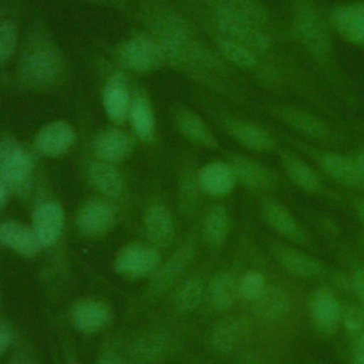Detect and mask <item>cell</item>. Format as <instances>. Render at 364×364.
<instances>
[{
  "instance_id": "obj_1",
  "label": "cell",
  "mask_w": 364,
  "mask_h": 364,
  "mask_svg": "<svg viewBox=\"0 0 364 364\" xmlns=\"http://www.w3.org/2000/svg\"><path fill=\"white\" fill-rule=\"evenodd\" d=\"M132 14L159 44L165 64L203 90L235 104L247 102L237 75L173 0H134Z\"/></svg>"
},
{
  "instance_id": "obj_2",
  "label": "cell",
  "mask_w": 364,
  "mask_h": 364,
  "mask_svg": "<svg viewBox=\"0 0 364 364\" xmlns=\"http://www.w3.org/2000/svg\"><path fill=\"white\" fill-rule=\"evenodd\" d=\"M70 73L68 58L53 28L36 18L21 40L11 87L18 92H55L67 85Z\"/></svg>"
},
{
  "instance_id": "obj_3",
  "label": "cell",
  "mask_w": 364,
  "mask_h": 364,
  "mask_svg": "<svg viewBox=\"0 0 364 364\" xmlns=\"http://www.w3.org/2000/svg\"><path fill=\"white\" fill-rule=\"evenodd\" d=\"M330 23L311 0H294L291 34L306 55L330 75L336 73V60Z\"/></svg>"
},
{
  "instance_id": "obj_4",
  "label": "cell",
  "mask_w": 364,
  "mask_h": 364,
  "mask_svg": "<svg viewBox=\"0 0 364 364\" xmlns=\"http://www.w3.org/2000/svg\"><path fill=\"white\" fill-rule=\"evenodd\" d=\"M114 58L125 73L149 74L165 67V57L158 41L144 31H132L114 48Z\"/></svg>"
},
{
  "instance_id": "obj_5",
  "label": "cell",
  "mask_w": 364,
  "mask_h": 364,
  "mask_svg": "<svg viewBox=\"0 0 364 364\" xmlns=\"http://www.w3.org/2000/svg\"><path fill=\"white\" fill-rule=\"evenodd\" d=\"M34 166L31 154L14 136L0 138V181L9 192L24 195L30 189Z\"/></svg>"
},
{
  "instance_id": "obj_6",
  "label": "cell",
  "mask_w": 364,
  "mask_h": 364,
  "mask_svg": "<svg viewBox=\"0 0 364 364\" xmlns=\"http://www.w3.org/2000/svg\"><path fill=\"white\" fill-rule=\"evenodd\" d=\"M202 104L220 128L239 145L253 152H269L274 149L276 142L273 136L260 125L216 108L208 98H202Z\"/></svg>"
},
{
  "instance_id": "obj_7",
  "label": "cell",
  "mask_w": 364,
  "mask_h": 364,
  "mask_svg": "<svg viewBox=\"0 0 364 364\" xmlns=\"http://www.w3.org/2000/svg\"><path fill=\"white\" fill-rule=\"evenodd\" d=\"M23 0H0V94L11 82L10 64L20 48Z\"/></svg>"
},
{
  "instance_id": "obj_8",
  "label": "cell",
  "mask_w": 364,
  "mask_h": 364,
  "mask_svg": "<svg viewBox=\"0 0 364 364\" xmlns=\"http://www.w3.org/2000/svg\"><path fill=\"white\" fill-rule=\"evenodd\" d=\"M102 107L114 125H122L128 119L131 105V88L125 71L118 68L111 73L102 87Z\"/></svg>"
},
{
  "instance_id": "obj_9",
  "label": "cell",
  "mask_w": 364,
  "mask_h": 364,
  "mask_svg": "<svg viewBox=\"0 0 364 364\" xmlns=\"http://www.w3.org/2000/svg\"><path fill=\"white\" fill-rule=\"evenodd\" d=\"M171 117L175 129L186 141L208 149H216L219 146V142L208 122L192 108L175 102L171 109Z\"/></svg>"
},
{
  "instance_id": "obj_10",
  "label": "cell",
  "mask_w": 364,
  "mask_h": 364,
  "mask_svg": "<svg viewBox=\"0 0 364 364\" xmlns=\"http://www.w3.org/2000/svg\"><path fill=\"white\" fill-rule=\"evenodd\" d=\"M75 138V129L70 122L64 119H55L44 124L36 132L33 148L41 156L57 158L67 154L73 148Z\"/></svg>"
},
{
  "instance_id": "obj_11",
  "label": "cell",
  "mask_w": 364,
  "mask_h": 364,
  "mask_svg": "<svg viewBox=\"0 0 364 364\" xmlns=\"http://www.w3.org/2000/svg\"><path fill=\"white\" fill-rule=\"evenodd\" d=\"M161 264L156 249L145 245H128L115 257V270L127 277H144L155 273Z\"/></svg>"
},
{
  "instance_id": "obj_12",
  "label": "cell",
  "mask_w": 364,
  "mask_h": 364,
  "mask_svg": "<svg viewBox=\"0 0 364 364\" xmlns=\"http://www.w3.org/2000/svg\"><path fill=\"white\" fill-rule=\"evenodd\" d=\"M270 112L286 127L301 134L303 136L316 141L330 139L331 131L327 127V124L321 118L309 111L290 105H273L270 108Z\"/></svg>"
},
{
  "instance_id": "obj_13",
  "label": "cell",
  "mask_w": 364,
  "mask_h": 364,
  "mask_svg": "<svg viewBox=\"0 0 364 364\" xmlns=\"http://www.w3.org/2000/svg\"><path fill=\"white\" fill-rule=\"evenodd\" d=\"M134 138L119 127H109L95 134L91 148L97 159L118 164L131 155L134 149Z\"/></svg>"
},
{
  "instance_id": "obj_14",
  "label": "cell",
  "mask_w": 364,
  "mask_h": 364,
  "mask_svg": "<svg viewBox=\"0 0 364 364\" xmlns=\"http://www.w3.org/2000/svg\"><path fill=\"white\" fill-rule=\"evenodd\" d=\"M328 23L341 38L364 47V1L337 6L331 11Z\"/></svg>"
},
{
  "instance_id": "obj_15",
  "label": "cell",
  "mask_w": 364,
  "mask_h": 364,
  "mask_svg": "<svg viewBox=\"0 0 364 364\" xmlns=\"http://www.w3.org/2000/svg\"><path fill=\"white\" fill-rule=\"evenodd\" d=\"M115 213L108 200L91 198L85 200L77 213V228L85 236H101L112 226Z\"/></svg>"
},
{
  "instance_id": "obj_16",
  "label": "cell",
  "mask_w": 364,
  "mask_h": 364,
  "mask_svg": "<svg viewBox=\"0 0 364 364\" xmlns=\"http://www.w3.org/2000/svg\"><path fill=\"white\" fill-rule=\"evenodd\" d=\"M64 226V209L55 200H46L36 206L33 212V230L43 247L53 246Z\"/></svg>"
},
{
  "instance_id": "obj_17",
  "label": "cell",
  "mask_w": 364,
  "mask_h": 364,
  "mask_svg": "<svg viewBox=\"0 0 364 364\" xmlns=\"http://www.w3.org/2000/svg\"><path fill=\"white\" fill-rule=\"evenodd\" d=\"M128 121L134 131V135L144 141L149 142L155 136L156 121L152 109L151 100L145 90L142 88H131V105Z\"/></svg>"
},
{
  "instance_id": "obj_18",
  "label": "cell",
  "mask_w": 364,
  "mask_h": 364,
  "mask_svg": "<svg viewBox=\"0 0 364 364\" xmlns=\"http://www.w3.org/2000/svg\"><path fill=\"white\" fill-rule=\"evenodd\" d=\"M228 162L233 169L236 181L252 191H264L273 185L272 172L259 161L245 155L230 154Z\"/></svg>"
},
{
  "instance_id": "obj_19",
  "label": "cell",
  "mask_w": 364,
  "mask_h": 364,
  "mask_svg": "<svg viewBox=\"0 0 364 364\" xmlns=\"http://www.w3.org/2000/svg\"><path fill=\"white\" fill-rule=\"evenodd\" d=\"M198 181L203 193L209 196H225L230 193L236 181L228 161H213L198 171Z\"/></svg>"
},
{
  "instance_id": "obj_20",
  "label": "cell",
  "mask_w": 364,
  "mask_h": 364,
  "mask_svg": "<svg viewBox=\"0 0 364 364\" xmlns=\"http://www.w3.org/2000/svg\"><path fill=\"white\" fill-rule=\"evenodd\" d=\"M272 253L279 264L293 276L301 279H313L324 273V267L317 259L296 249L282 245H273Z\"/></svg>"
},
{
  "instance_id": "obj_21",
  "label": "cell",
  "mask_w": 364,
  "mask_h": 364,
  "mask_svg": "<svg viewBox=\"0 0 364 364\" xmlns=\"http://www.w3.org/2000/svg\"><path fill=\"white\" fill-rule=\"evenodd\" d=\"M310 317L317 330L331 333L341 318V307L330 289L321 287L314 291L310 300Z\"/></svg>"
},
{
  "instance_id": "obj_22",
  "label": "cell",
  "mask_w": 364,
  "mask_h": 364,
  "mask_svg": "<svg viewBox=\"0 0 364 364\" xmlns=\"http://www.w3.org/2000/svg\"><path fill=\"white\" fill-rule=\"evenodd\" d=\"M87 176L91 186L108 199H117L125 191L122 175L114 164H108L95 158L87 166Z\"/></svg>"
},
{
  "instance_id": "obj_23",
  "label": "cell",
  "mask_w": 364,
  "mask_h": 364,
  "mask_svg": "<svg viewBox=\"0 0 364 364\" xmlns=\"http://www.w3.org/2000/svg\"><path fill=\"white\" fill-rule=\"evenodd\" d=\"M0 245L28 257L37 255L43 247L33 228L14 220L0 223Z\"/></svg>"
},
{
  "instance_id": "obj_24",
  "label": "cell",
  "mask_w": 364,
  "mask_h": 364,
  "mask_svg": "<svg viewBox=\"0 0 364 364\" xmlns=\"http://www.w3.org/2000/svg\"><path fill=\"white\" fill-rule=\"evenodd\" d=\"M320 168L334 181L346 185V186H360L364 179L354 159L336 154V152H324L318 155Z\"/></svg>"
},
{
  "instance_id": "obj_25",
  "label": "cell",
  "mask_w": 364,
  "mask_h": 364,
  "mask_svg": "<svg viewBox=\"0 0 364 364\" xmlns=\"http://www.w3.org/2000/svg\"><path fill=\"white\" fill-rule=\"evenodd\" d=\"M144 229L151 243L166 246L172 240L175 232V223L171 210L162 203L151 206L144 218Z\"/></svg>"
},
{
  "instance_id": "obj_26",
  "label": "cell",
  "mask_w": 364,
  "mask_h": 364,
  "mask_svg": "<svg viewBox=\"0 0 364 364\" xmlns=\"http://www.w3.org/2000/svg\"><path fill=\"white\" fill-rule=\"evenodd\" d=\"M193 255V246L192 243H185L175 252L162 267H158V270L154 273L151 290L154 293H161L166 290L186 269Z\"/></svg>"
},
{
  "instance_id": "obj_27",
  "label": "cell",
  "mask_w": 364,
  "mask_h": 364,
  "mask_svg": "<svg viewBox=\"0 0 364 364\" xmlns=\"http://www.w3.org/2000/svg\"><path fill=\"white\" fill-rule=\"evenodd\" d=\"M263 216L269 226L276 230L279 235L296 240L303 242L304 230L300 223L294 219V216L280 203L274 200H267L263 203Z\"/></svg>"
},
{
  "instance_id": "obj_28",
  "label": "cell",
  "mask_w": 364,
  "mask_h": 364,
  "mask_svg": "<svg viewBox=\"0 0 364 364\" xmlns=\"http://www.w3.org/2000/svg\"><path fill=\"white\" fill-rule=\"evenodd\" d=\"M109 321V311L101 301L82 300L73 309V323L84 333H95Z\"/></svg>"
},
{
  "instance_id": "obj_29",
  "label": "cell",
  "mask_w": 364,
  "mask_h": 364,
  "mask_svg": "<svg viewBox=\"0 0 364 364\" xmlns=\"http://www.w3.org/2000/svg\"><path fill=\"white\" fill-rule=\"evenodd\" d=\"M255 303L256 314L266 321L282 320L290 310V299L287 293L279 287L266 289Z\"/></svg>"
},
{
  "instance_id": "obj_30",
  "label": "cell",
  "mask_w": 364,
  "mask_h": 364,
  "mask_svg": "<svg viewBox=\"0 0 364 364\" xmlns=\"http://www.w3.org/2000/svg\"><path fill=\"white\" fill-rule=\"evenodd\" d=\"M280 161L284 168V172L296 186L310 193L320 191L321 183L317 173L303 159L286 152L282 154Z\"/></svg>"
},
{
  "instance_id": "obj_31",
  "label": "cell",
  "mask_w": 364,
  "mask_h": 364,
  "mask_svg": "<svg viewBox=\"0 0 364 364\" xmlns=\"http://www.w3.org/2000/svg\"><path fill=\"white\" fill-rule=\"evenodd\" d=\"M236 283L230 273L219 272L213 276L208 287V297L212 307L218 311L228 310L235 300Z\"/></svg>"
},
{
  "instance_id": "obj_32",
  "label": "cell",
  "mask_w": 364,
  "mask_h": 364,
  "mask_svg": "<svg viewBox=\"0 0 364 364\" xmlns=\"http://www.w3.org/2000/svg\"><path fill=\"white\" fill-rule=\"evenodd\" d=\"M203 233L212 246H220L229 233V215L222 205H213L205 215Z\"/></svg>"
},
{
  "instance_id": "obj_33",
  "label": "cell",
  "mask_w": 364,
  "mask_h": 364,
  "mask_svg": "<svg viewBox=\"0 0 364 364\" xmlns=\"http://www.w3.org/2000/svg\"><path fill=\"white\" fill-rule=\"evenodd\" d=\"M205 296V286L200 277L193 276L185 280L173 294V304L178 310L189 313L199 307Z\"/></svg>"
},
{
  "instance_id": "obj_34",
  "label": "cell",
  "mask_w": 364,
  "mask_h": 364,
  "mask_svg": "<svg viewBox=\"0 0 364 364\" xmlns=\"http://www.w3.org/2000/svg\"><path fill=\"white\" fill-rule=\"evenodd\" d=\"M240 328L236 320L225 317L219 320L210 331V341L215 350L220 353H230L239 343Z\"/></svg>"
},
{
  "instance_id": "obj_35",
  "label": "cell",
  "mask_w": 364,
  "mask_h": 364,
  "mask_svg": "<svg viewBox=\"0 0 364 364\" xmlns=\"http://www.w3.org/2000/svg\"><path fill=\"white\" fill-rule=\"evenodd\" d=\"M202 189L198 181V173H192L189 169L183 173V176L181 178V183H179V189H178V198H179V208L182 210V213L185 215H191L198 202H199V195H200Z\"/></svg>"
},
{
  "instance_id": "obj_36",
  "label": "cell",
  "mask_w": 364,
  "mask_h": 364,
  "mask_svg": "<svg viewBox=\"0 0 364 364\" xmlns=\"http://www.w3.org/2000/svg\"><path fill=\"white\" fill-rule=\"evenodd\" d=\"M266 279L262 272H247L239 282L237 290L243 299L256 301L266 290Z\"/></svg>"
},
{
  "instance_id": "obj_37",
  "label": "cell",
  "mask_w": 364,
  "mask_h": 364,
  "mask_svg": "<svg viewBox=\"0 0 364 364\" xmlns=\"http://www.w3.org/2000/svg\"><path fill=\"white\" fill-rule=\"evenodd\" d=\"M162 351H164V340L156 336L139 341L138 347L135 348L136 357L144 361H155L158 357L164 354Z\"/></svg>"
},
{
  "instance_id": "obj_38",
  "label": "cell",
  "mask_w": 364,
  "mask_h": 364,
  "mask_svg": "<svg viewBox=\"0 0 364 364\" xmlns=\"http://www.w3.org/2000/svg\"><path fill=\"white\" fill-rule=\"evenodd\" d=\"M341 320L344 327L351 333H360L364 330V310L358 306H348L343 310Z\"/></svg>"
},
{
  "instance_id": "obj_39",
  "label": "cell",
  "mask_w": 364,
  "mask_h": 364,
  "mask_svg": "<svg viewBox=\"0 0 364 364\" xmlns=\"http://www.w3.org/2000/svg\"><path fill=\"white\" fill-rule=\"evenodd\" d=\"M82 1L101 6L105 9H111L122 14H132V10H134V0H82Z\"/></svg>"
},
{
  "instance_id": "obj_40",
  "label": "cell",
  "mask_w": 364,
  "mask_h": 364,
  "mask_svg": "<svg viewBox=\"0 0 364 364\" xmlns=\"http://www.w3.org/2000/svg\"><path fill=\"white\" fill-rule=\"evenodd\" d=\"M351 284H353V289H354L357 297L360 299V301L364 306V269H358L354 272Z\"/></svg>"
},
{
  "instance_id": "obj_41",
  "label": "cell",
  "mask_w": 364,
  "mask_h": 364,
  "mask_svg": "<svg viewBox=\"0 0 364 364\" xmlns=\"http://www.w3.org/2000/svg\"><path fill=\"white\" fill-rule=\"evenodd\" d=\"M95 364H124L122 360L117 355V354H112V353H107L104 355H101Z\"/></svg>"
},
{
  "instance_id": "obj_42",
  "label": "cell",
  "mask_w": 364,
  "mask_h": 364,
  "mask_svg": "<svg viewBox=\"0 0 364 364\" xmlns=\"http://www.w3.org/2000/svg\"><path fill=\"white\" fill-rule=\"evenodd\" d=\"M10 344V334L4 327H0V355L7 350Z\"/></svg>"
},
{
  "instance_id": "obj_43",
  "label": "cell",
  "mask_w": 364,
  "mask_h": 364,
  "mask_svg": "<svg viewBox=\"0 0 364 364\" xmlns=\"http://www.w3.org/2000/svg\"><path fill=\"white\" fill-rule=\"evenodd\" d=\"M355 212H357L358 219H360L361 223L364 225V199L355 200Z\"/></svg>"
},
{
  "instance_id": "obj_44",
  "label": "cell",
  "mask_w": 364,
  "mask_h": 364,
  "mask_svg": "<svg viewBox=\"0 0 364 364\" xmlns=\"http://www.w3.org/2000/svg\"><path fill=\"white\" fill-rule=\"evenodd\" d=\"M354 161H355V164H357V166H358V169H360V172L363 175V179H364V149L358 152V155L355 156Z\"/></svg>"
},
{
  "instance_id": "obj_45",
  "label": "cell",
  "mask_w": 364,
  "mask_h": 364,
  "mask_svg": "<svg viewBox=\"0 0 364 364\" xmlns=\"http://www.w3.org/2000/svg\"><path fill=\"white\" fill-rule=\"evenodd\" d=\"M7 195H9V191H7V188L4 186V183L0 181V208L6 203Z\"/></svg>"
},
{
  "instance_id": "obj_46",
  "label": "cell",
  "mask_w": 364,
  "mask_h": 364,
  "mask_svg": "<svg viewBox=\"0 0 364 364\" xmlns=\"http://www.w3.org/2000/svg\"><path fill=\"white\" fill-rule=\"evenodd\" d=\"M354 364H364V350L361 347H357V350H355Z\"/></svg>"
},
{
  "instance_id": "obj_47",
  "label": "cell",
  "mask_w": 364,
  "mask_h": 364,
  "mask_svg": "<svg viewBox=\"0 0 364 364\" xmlns=\"http://www.w3.org/2000/svg\"><path fill=\"white\" fill-rule=\"evenodd\" d=\"M358 347H361L363 350H364V336H363V340H361V343H360V346Z\"/></svg>"
}]
</instances>
